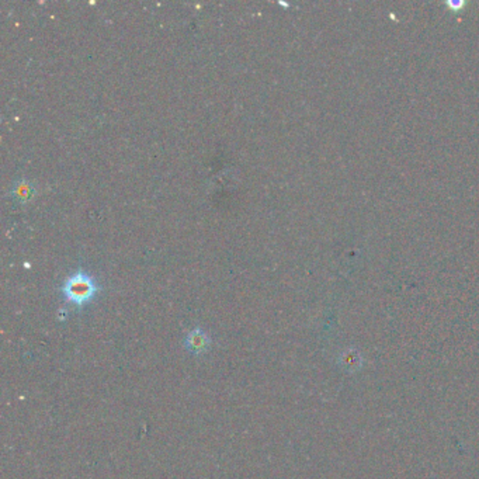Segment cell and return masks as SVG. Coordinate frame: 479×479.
<instances>
[{
  "instance_id": "obj_1",
  "label": "cell",
  "mask_w": 479,
  "mask_h": 479,
  "mask_svg": "<svg viewBox=\"0 0 479 479\" xmlns=\"http://www.w3.org/2000/svg\"><path fill=\"white\" fill-rule=\"evenodd\" d=\"M61 291L68 303L81 308L93 301L98 287L90 274L79 270L64 281Z\"/></svg>"
},
{
  "instance_id": "obj_2",
  "label": "cell",
  "mask_w": 479,
  "mask_h": 479,
  "mask_svg": "<svg viewBox=\"0 0 479 479\" xmlns=\"http://www.w3.org/2000/svg\"><path fill=\"white\" fill-rule=\"evenodd\" d=\"M183 344L190 354L204 356L211 349L213 339L205 330H203L201 327H196L186 334Z\"/></svg>"
}]
</instances>
